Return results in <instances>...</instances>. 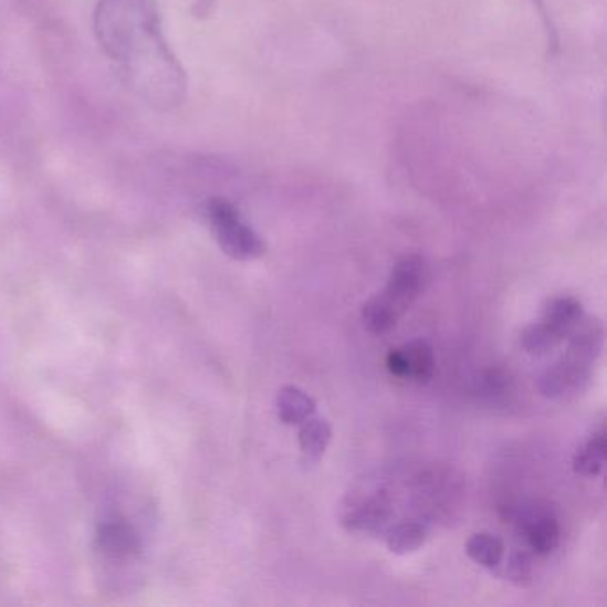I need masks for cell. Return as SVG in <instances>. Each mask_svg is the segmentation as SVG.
Here are the masks:
<instances>
[{
	"label": "cell",
	"mask_w": 607,
	"mask_h": 607,
	"mask_svg": "<svg viewBox=\"0 0 607 607\" xmlns=\"http://www.w3.org/2000/svg\"><path fill=\"white\" fill-rule=\"evenodd\" d=\"M95 29L128 84L157 107L180 101L182 72L160 32L156 0H101Z\"/></svg>",
	"instance_id": "6da1fadb"
},
{
	"label": "cell",
	"mask_w": 607,
	"mask_h": 607,
	"mask_svg": "<svg viewBox=\"0 0 607 607\" xmlns=\"http://www.w3.org/2000/svg\"><path fill=\"white\" fill-rule=\"evenodd\" d=\"M583 317H585V311L577 297H553L545 305L542 320L522 332V347L533 356L548 355L565 338L571 337Z\"/></svg>",
	"instance_id": "7a4b0ae2"
},
{
	"label": "cell",
	"mask_w": 607,
	"mask_h": 607,
	"mask_svg": "<svg viewBox=\"0 0 607 607\" xmlns=\"http://www.w3.org/2000/svg\"><path fill=\"white\" fill-rule=\"evenodd\" d=\"M207 218L221 250L236 261H252L264 255L265 244L259 233L248 227L230 201L214 198L207 203Z\"/></svg>",
	"instance_id": "3957f363"
},
{
	"label": "cell",
	"mask_w": 607,
	"mask_h": 607,
	"mask_svg": "<svg viewBox=\"0 0 607 607\" xmlns=\"http://www.w3.org/2000/svg\"><path fill=\"white\" fill-rule=\"evenodd\" d=\"M428 280H430V270L422 257H401L390 271L387 287L378 294V297L394 314L401 317L422 294Z\"/></svg>",
	"instance_id": "277c9868"
},
{
	"label": "cell",
	"mask_w": 607,
	"mask_h": 607,
	"mask_svg": "<svg viewBox=\"0 0 607 607\" xmlns=\"http://www.w3.org/2000/svg\"><path fill=\"white\" fill-rule=\"evenodd\" d=\"M387 369L398 378L428 384L435 375L433 349L422 338L394 347L387 355Z\"/></svg>",
	"instance_id": "5b68a950"
},
{
	"label": "cell",
	"mask_w": 607,
	"mask_h": 607,
	"mask_svg": "<svg viewBox=\"0 0 607 607\" xmlns=\"http://www.w3.org/2000/svg\"><path fill=\"white\" fill-rule=\"evenodd\" d=\"M393 516L390 498L385 492H376L353 504L343 516V524L355 533H381Z\"/></svg>",
	"instance_id": "8992f818"
},
{
	"label": "cell",
	"mask_w": 607,
	"mask_h": 607,
	"mask_svg": "<svg viewBox=\"0 0 607 607\" xmlns=\"http://www.w3.org/2000/svg\"><path fill=\"white\" fill-rule=\"evenodd\" d=\"M604 346V326L597 317L580 321L577 328L568 337V347L563 358L571 362L577 369L592 373Z\"/></svg>",
	"instance_id": "52a82bcc"
},
{
	"label": "cell",
	"mask_w": 607,
	"mask_h": 607,
	"mask_svg": "<svg viewBox=\"0 0 607 607\" xmlns=\"http://www.w3.org/2000/svg\"><path fill=\"white\" fill-rule=\"evenodd\" d=\"M522 531L527 542V547L538 556H548L556 551L562 540V530L557 519L544 510H531L522 519Z\"/></svg>",
	"instance_id": "ba28073f"
},
{
	"label": "cell",
	"mask_w": 607,
	"mask_h": 607,
	"mask_svg": "<svg viewBox=\"0 0 607 607\" xmlns=\"http://www.w3.org/2000/svg\"><path fill=\"white\" fill-rule=\"evenodd\" d=\"M592 373L577 369L565 358L554 362L553 366L540 375L538 390L545 398H562L565 394L577 393L588 385Z\"/></svg>",
	"instance_id": "9c48e42d"
},
{
	"label": "cell",
	"mask_w": 607,
	"mask_h": 607,
	"mask_svg": "<svg viewBox=\"0 0 607 607\" xmlns=\"http://www.w3.org/2000/svg\"><path fill=\"white\" fill-rule=\"evenodd\" d=\"M607 460V437L604 428L589 435L585 442L580 443L574 454V471L585 478H597L603 474Z\"/></svg>",
	"instance_id": "30bf717a"
},
{
	"label": "cell",
	"mask_w": 607,
	"mask_h": 607,
	"mask_svg": "<svg viewBox=\"0 0 607 607\" xmlns=\"http://www.w3.org/2000/svg\"><path fill=\"white\" fill-rule=\"evenodd\" d=\"M98 545L111 556H130L139 551V538L127 522L109 521L98 530Z\"/></svg>",
	"instance_id": "8fae6325"
},
{
	"label": "cell",
	"mask_w": 607,
	"mask_h": 607,
	"mask_svg": "<svg viewBox=\"0 0 607 607\" xmlns=\"http://www.w3.org/2000/svg\"><path fill=\"white\" fill-rule=\"evenodd\" d=\"M276 411L283 425L300 426L315 414V401L297 387H283L276 396Z\"/></svg>",
	"instance_id": "7c38bea8"
},
{
	"label": "cell",
	"mask_w": 607,
	"mask_h": 607,
	"mask_svg": "<svg viewBox=\"0 0 607 607\" xmlns=\"http://www.w3.org/2000/svg\"><path fill=\"white\" fill-rule=\"evenodd\" d=\"M428 540V527L422 522L405 521L390 527L387 533V547L390 553L410 554L419 551Z\"/></svg>",
	"instance_id": "4fadbf2b"
},
{
	"label": "cell",
	"mask_w": 607,
	"mask_h": 607,
	"mask_svg": "<svg viewBox=\"0 0 607 607\" xmlns=\"http://www.w3.org/2000/svg\"><path fill=\"white\" fill-rule=\"evenodd\" d=\"M300 428V448H302L303 454L308 460H320L328 449L329 440H332V426L328 420L325 419H306Z\"/></svg>",
	"instance_id": "5bb4252c"
},
{
	"label": "cell",
	"mask_w": 607,
	"mask_h": 607,
	"mask_svg": "<svg viewBox=\"0 0 607 607\" xmlns=\"http://www.w3.org/2000/svg\"><path fill=\"white\" fill-rule=\"evenodd\" d=\"M465 551L472 562L484 566V568H498L503 563V540L492 533L472 534L467 542Z\"/></svg>",
	"instance_id": "9a60e30c"
},
{
	"label": "cell",
	"mask_w": 607,
	"mask_h": 607,
	"mask_svg": "<svg viewBox=\"0 0 607 607\" xmlns=\"http://www.w3.org/2000/svg\"><path fill=\"white\" fill-rule=\"evenodd\" d=\"M362 320H364V325H366L370 334L384 335L396 326L399 317L376 294L375 297H370L369 302L364 305Z\"/></svg>",
	"instance_id": "2e32d148"
},
{
	"label": "cell",
	"mask_w": 607,
	"mask_h": 607,
	"mask_svg": "<svg viewBox=\"0 0 607 607\" xmlns=\"http://www.w3.org/2000/svg\"><path fill=\"white\" fill-rule=\"evenodd\" d=\"M531 572H533V559L525 551L513 553L504 565V577L515 583L530 579Z\"/></svg>",
	"instance_id": "e0dca14e"
},
{
	"label": "cell",
	"mask_w": 607,
	"mask_h": 607,
	"mask_svg": "<svg viewBox=\"0 0 607 607\" xmlns=\"http://www.w3.org/2000/svg\"><path fill=\"white\" fill-rule=\"evenodd\" d=\"M536 2H538V4H544V0H536Z\"/></svg>",
	"instance_id": "ac0fdd59"
}]
</instances>
